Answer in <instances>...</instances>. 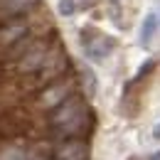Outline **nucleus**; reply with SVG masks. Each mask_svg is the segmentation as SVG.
Returning a JSON list of instances; mask_svg holds the SVG:
<instances>
[{
  "label": "nucleus",
  "instance_id": "obj_2",
  "mask_svg": "<svg viewBox=\"0 0 160 160\" xmlns=\"http://www.w3.org/2000/svg\"><path fill=\"white\" fill-rule=\"evenodd\" d=\"M49 57V44L47 42H32L20 57H18V72L20 74H37Z\"/></svg>",
  "mask_w": 160,
  "mask_h": 160
},
{
  "label": "nucleus",
  "instance_id": "obj_15",
  "mask_svg": "<svg viewBox=\"0 0 160 160\" xmlns=\"http://www.w3.org/2000/svg\"><path fill=\"white\" fill-rule=\"evenodd\" d=\"M153 160H160V153H158V155H155V158H153Z\"/></svg>",
  "mask_w": 160,
  "mask_h": 160
},
{
  "label": "nucleus",
  "instance_id": "obj_10",
  "mask_svg": "<svg viewBox=\"0 0 160 160\" xmlns=\"http://www.w3.org/2000/svg\"><path fill=\"white\" fill-rule=\"evenodd\" d=\"M35 0H0V12H5L8 18H18L27 8H32Z\"/></svg>",
  "mask_w": 160,
  "mask_h": 160
},
{
  "label": "nucleus",
  "instance_id": "obj_4",
  "mask_svg": "<svg viewBox=\"0 0 160 160\" xmlns=\"http://www.w3.org/2000/svg\"><path fill=\"white\" fill-rule=\"evenodd\" d=\"M67 67H69V59H67V54L62 52L59 47L49 49V57L44 62V67L37 72V84H52V81L62 79V74L67 72Z\"/></svg>",
  "mask_w": 160,
  "mask_h": 160
},
{
  "label": "nucleus",
  "instance_id": "obj_3",
  "mask_svg": "<svg viewBox=\"0 0 160 160\" xmlns=\"http://www.w3.org/2000/svg\"><path fill=\"white\" fill-rule=\"evenodd\" d=\"M89 106H86V101L81 99V96H69V99L64 101L62 106H57L52 113H49V126H52V131L54 128H62V126H67L69 121H74L79 113H84Z\"/></svg>",
  "mask_w": 160,
  "mask_h": 160
},
{
  "label": "nucleus",
  "instance_id": "obj_1",
  "mask_svg": "<svg viewBox=\"0 0 160 160\" xmlns=\"http://www.w3.org/2000/svg\"><path fill=\"white\" fill-rule=\"evenodd\" d=\"M74 89H77V81L72 79V77H62V79L47 84L44 91H40L37 103H40V108H44V111H54L69 96H74Z\"/></svg>",
  "mask_w": 160,
  "mask_h": 160
},
{
  "label": "nucleus",
  "instance_id": "obj_7",
  "mask_svg": "<svg viewBox=\"0 0 160 160\" xmlns=\"http://www.w3.org/2000/svg\"><path fill=\"white\" fill-rule=\"evenodd\" d=\"M89 158V143L84 138L59 140L54 145V160H86Z\"/></svg>",
  "mask_w": 160,
  "mask_h": 160
},
{
  "label": "nucleus",
  "instance_id": "obj_5",
  "mask_svg": "<svg viewBox=\"0 0 160 160\" xmlns=\"http://www.w3.org/2000/svg\"><path fill=\"white\" fill-rule=\"evenodd\" d=\"M91 123H94V118H91V111L86 108L84 113H79L74 121H69L67 126H62V128H54L52 131V136L57 140H72V138H86L89 136V128H91Z\"/></svg>",
  "mask_w": 160,
  "mask_h": 160
},
{
  "label": "nucleus",
  "instance_id": "obj_6",
  "mask_svg": "<svg viewBox=\"0 0 160 160\" xmlns=\"http://www.w3.org/2000/svg\"><path fill=\"white\" fill-rule=\"evenodd\" d=\"M84 52L91 57V59H103L108 52H111V47H113V40H108L106 35H101L96 30H86L84 32Z\"/></svg>",
  "mask_w": 160,
  "mask_h": 160
},
{
  "label": "nucleus",
  "instance_id": "obj_9",
  "mask_svg": "<svg viewBox=\"0 0 160 160\" xmlns=\"http://www.w3.org/2000/svg\"><path fill=\"white\" fill-rule=\"evenodd\" d=\"M27 160H54V143L49 140H37L27 150Z\"/></svg>",
  "mask_w": 160,
  "mask_h": 160
},
{
  "label": "nucleus",
  "instance_id": "obj_12",
  "mask_svg": "<svg viewBox=\"0 0 160 160\" xmlns=\"http://www.w3.org/2000/svg\"><path fill=\"white\" fill-rule=\"evenodd\" d=\"M81 77H84L86 94H89V96H94V94H96V77L91 74V69H81Z\"/></svg>",
  "mask_w": 160,
  "mask_h": 160
},
{
  "label": "nucleus",
  "instance_id": "obj_14",
  "mask_svg": "<svg viewBox=\"0 0 160 160\" xmlns=\"http://www.w3.org/2000/svg\"><path fill=\"white\" fill-rule=\"evenodd\" d=\"M153 136H155V138H160V123L155 126V133H153Z\"/></svg>",
  "mask_w": 160,
  "mask_h": 160
},
{
  "label": "nucleus",
  "instance_id": "obj_13",
  "mask_svg": "<svg viewBox=\"0 0 160 160\" xmlns=\"http://www.w3.org/2000/svg\"><path fill=\"white\" fill-rule=\"evenodd\" d=\"M77 8H79L77 0H62V2H59V12H62V15H74Z\"/></svg>",
  "mask_w": 160,
  "mask_h": 160
},
{
  "label": "nucleus",
  "instance_id": "obj_8",
  "mask_svg": "<svg viewBox=\"0 0 160 160\" xmlns=\"http://www.w3.org/2000/svg\"><path fill=\"white\" fill-rule=\"evenodd\" d=\"M27 37V22L25 20H8V25H0V44L12 47Z\"/></svg>",
  "mask_w": 160,
  "mask_h": 160
},
{
  "label": "nucleus",
  "instance_id": "obj_11",
  "mask_svg": "<svg viewBox=\"0 0 160 160\" xmlns=\"http://www.w3.org/2000/svg\"><path fill=\"white\" fill-rule=\"evenodd\" d=\"M155 27H158V18H155V15H148L145 22H143V32H140V42H143V44H148V42L153 40Z\"/></svg>",
  "mask_w": 160,
  "mask_h": 160
}]
</instances>
